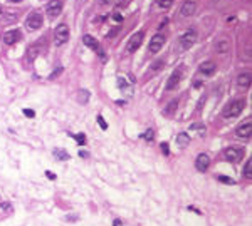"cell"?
Returning a JSON list of instances; mask_svg holds the SVG:
<instances>
[{"instance_id":"obj_39","label":"cell","mask_w":252,"mask_h":226,"mask_svg":"<svg viewBox=\"0 0 252 226\" xmlns=\"http://www.w3.org/2000/svg\"><path fill=\"white\" fill-rule=\"evenodd\" d=\"M79 156H81V157H84V159H86V157L89 156V154H87L86 151H81V152H79Z\"/></svg>"},{"instance_id":"obj_3","label":"cell","mask_w":252,"mask_h":226,"mask_svg":"<svg viewBox=\"0 0 252 226\" xmlns=\"http://www.w3.org/2000/svg\"><path fill=\"white\" fill-rule=\"evenodd\" d=\"M224 157L227 161H230V163H237V161H240L244 157V149L239 148V146H228L224 151Z\"/></svg>"},{"instance_id":"obj_31","label":"cell","mask_w":252,"mask_h":226,"mask_svg":"<svg viewBox=\"0 0 252 226\" xmlns=\"http://www.w3.org/2000/svg\"><path fill=\"white\" fill-rule=\"evenodd\" d=\"M163 66V60H158V62H155L153 66H151V70H160Z\"/></svg>"},{"instance_id":"obj_33","label":"cell","mask_w":252,"mask_h":226,"mask_svg":"<svg viewBox=\"0 0 252 226\" xmlns=\"http://www.w3.org/2000/svg\"><path fill=\"white\" fill-rule=\"evenodd\" d=\"M160 148H162L163 154H170V148H168V144H166V142H162V146H160Z\"/></svg>"},{"instance_id":"obj_43","label":"cell","mask_w":252,"mask_h":226,"mask_svg":"<svg viewBox=\"0 0 252 226\" xmlns=\"http://www.w3.org/2000/svg\"><path fill=\"white\" fill-rule=\"evenodd\" d=\"M0 19H2V8H0Z\"/></svg>"},{"instance_id":"obj_38","label":"cell","mask_w":252,"mask_h":226,"mask_svg":"<svg viewBox=\"0 0 252 226\" xmlns=\"http://www.w3.org/2000/svg\"><path fill=\"white\" fill-rule=\"evenodd\" d=\"M113 226H124V223H123L121 219H118V218H116V219L113 221Z\"/></svg>"},{"instance_id":"obj_34","label":"cell","mask_w":252,"mask_h":226,"mask_svg":"<svg viewBox=\"0 0 252 226\" xmlns=\"http://www.w3.org/2000/svg\"><path fill=\"white\" fill-rule=\"evenodd\" d=\"M61 72H62V67H57V69L54 70V74H51V77H49V79H55L57 75L61 74Z\"/></svg>"},{"instance_id":"obj_14","label":"cell","mask_w":252,"mask_h":226,"mask_svg":"<svg viewBox=\"0 0 252 226\" xmlns=\"http://www.w3.org/2000/svg\"><path fill=\"white\" fill-rule=\"evenodd\" d=\"M215 69H217V66H215V62H212V60L202 62L200 67H198V70H200L203 75H212L213 72H215Z\"/></svg>"},{"instance_id":"obj_20","label":"cell","mask_w":252,"mask_h":226,"mask_svg":"<svg viewBox=\"0 0 252 226\" xmlns=\"http://www.w3.org/2000/svg\"><path fill=\"white\" fill-rule=\"evenodd\" d=\"M177 105H178V101H177V99H173V101H172V102H170V104L165 107L163 114H165V116H173V112L177 111Z\"/></svg>"},{"instance_id":"obj_35","label":"cell","mask_w":252,"mask_h":226,"mask_svg":"<svg viewBox=\"0 0 252 226\" xmlns=\"http://www.w3.org/2000/svg\"><path fill=\"white\" fill-rule=\"evenodd\" d=\"M113 20H116L118 23H121L123 22V17H121V14H113Z\"/></svg>"},{"instance_id":"obj_41","label":"cell","mask_w":252,"mask_h":226,"mask_svg":"<svg viewBox=\"0 0 252 226\" xmlns=\"http://www.w3.org/2000/svg\"><path fill=\"white\" fill-rule=\"evenodd\" d=\"M111 0H99V4H109Z\"/></svg>"},{"instance_id":"obj_2","label":"cell","mask_w":252,"mask_h":226,"mask_svg":"<svg viewBox=\"0 0 252 226\" xmlns=\"http://www.w3.org/2000/svg\"><path fill=\"white\" fill-rule=\"evenodd\" d=\"M197 30H193V29H188V30L185 32V34L180 37V47L183 49V50H188L192 45H195V42H197Z\"/></svg>"},{"instance_id":"obj_30","label":"cell","mask_w":252,"mask_h":226,"mask_svg":"<svg viewBox=\"0 0 252 226\" xmlns=\"http://www.w3.org/2000/svg\"><path fill=\"white\" fill-rule=\"evenodd\" d=\"M22 112H24V116H25V117H36V112H34L32 109H24Z\"/></svg>"},{"instance_id":"obj_15","label":"cell","mask_w":252,"mask_h":226,"mask_svg":"<svg viewBox=\"0 0 252 226\" xmlns=\"http://www.w3.org/2000/svg\"><path fill=\"white\" fill-rule=\"evenodd\" d=\"M83 42H84V45L87 47V49H91V50H94V52H99L101 49H99V42L93 37V35H84L83 37Z\"/></svg>"},{"instance_id":"obj_18","label":"cell","mask_w":252,"mask_h":226,"mask_svg":"<svg viewBox=\"0 0 252 226\" xmlns=\"http://www.w3.org/2000/svg\"><path fill=\"white\" fill-rule=\"evenodd\" d=\"M237 84H239L240 87H249L250 86V74H249V72L240 74L239 77H237Z\"/></svg>"},{"instance_id":"obj_26","label":"cell","mask_w":252,"mask_h":226,"mask_svg":"<svg viewBox=\"0 0 252 226\" xmlns=\"http://www.w3.org/2000/svg\"><path fill=\"white\" fill-rule=\"evenodd\" d=\"M190 129H192V131H198L200 136H203V134H205V127L202 124H192V126H190Z\"/></svg>"},{"instance_id":"obj_25","label":"cell","mask_w":252,"mask_h":226,"mask_svg":"<svg viewBox=\"0 0 252 226\" xmlns=\"http://www.w3.org/2000/svg\"><path fill=\"white\" fill-rule=\"evenodd\" d=\"M72 137H74V139L77 141V144H81V146H83L84 142H86V136H84L83 133H79V134H72Z\"/></svg>"},{"instance_id":"obj_37","label":"cell","mask_w":252,"mask_h":226,"mask_svg":"<svg viewBox=\"0 0 252 226\" xmlns=\"http://www.w3.org/2000/svg\"><path fill=\"white\" fill-rule=\"evenodd\" d=\"M46 176H47L49 179H52V181L55 179V174H54V173H52V171H46Z\"/></svg>"},{"instance_id":"obj_32","label":"cell","mask_w":252,"mask_h":226,"mask_svg":"<svg viewBox=\"0 0 252 226\" xmlns=\"http://www.w3.org/2000/svg\"><path fill=\"white\" fill-rule=\"evenodd\" d=\"M143 137H145L146 141H151V139H153V131H151V129H150V131H146V133L143 134Z\"/></svg>"},{"instance_id":"obj_13","label":"cell","mask_w":252,"mask_h":226,"mask_svg":"<svg viewBox=\"0 0 252 226\" xmlns=\"http://www.w3.org/2000/svg\"><path fill=\"white\" fill-rule=\"evenodd\" d=\"M20 39H22V34H20V30H17V29H12V30L5 32V35H4L5 45H14V44L19 42Z\"/></svg>"},{"instance_id":"obj_7","label":"cell","mask_w":252,"mask_h":226,"mask_svg":"<svg viewBox=\"0 0 252 226\" xmlns=\"http://www.w3.org/2000/svg\"><path fill=\"white\" fill-rule=\"evenodd\" d=\"M181 75H183V67H178V69H175L173 72H172V75L168 77V81H166V89H168V90H173L175 87L180 84Z\"/></svg>"},{"instance_id":"obj_22","label":"cell","mask_w":252,"mask_h":226,"mask_svg":"<svg viewBox=\"0 0 252 226\" xmlns=\"http://www.w3.org/2000/svg\"><path fill=\"white\" fill-rule=\"evenodd\" d=\"M77 101L81 102V104H86V102L89 101V90H79Z\"/></svg>"},{"instance_id":"obj_21","label":"cell","mask_w":252,"mask_h":226,"mask_svg":"<svg viewBox=\"0 0 252 226\" xmlns=\"http://www.w3.org/2000/svg\"><path fill=\"white\" fill-rule=\"evenodd\" d=\"M54 156H55V159H61V161L69 159V154L66 151H62V149H54Z\"/></svg>"},{"instance_id":"obj_12","label":"cell","mask_w":252,"mask_h":226,"mask_svg":"<svg viewBox=\"0 0 252 226\" xmlns=\"http://www.w3.org/2000/svg\"><path fill=\"white\" fill-rule=\"evenodd\" d=\"M209 166H210V157H209V154H205V152L198 154L197 159H195V168H197V171L205 173L207 169H209Z\"/></svg>"},{"instance_id":"obj_23","label":"cell","mask_w":252,"mask_h":226,"mask_svg":"<svg viewBox=\"0 0 252 226\" xmlns=\"http://www.w3.org/2000/svg\"><path fill=\"white\" fill-rule=\"evenodd\" d=\"M175 0H156V5L160 8H163V10H166V8H170L172 5H173Z\"/></svg>"},{"instance_id":"obj_9","label":"cell","mask_w":252,"mask_h":226,"mask_svg":"<svg viewBox=\"0 0 252 226\" xmlns=\"http://www.w3.org/2000/svg\"><path fill=\"white\" fill-rule=\"evenodd\" d=\"M250 133H252V121H250V117L245 119V121L235 129V134L239 137H242V139H249V137H250Z\"/></svg>"},{"instance_id":"obj_42","label":"cell","mask_w":252,"mask_h":226,"mask_svg":"<svg viewBox=\"0 0 252 226\" xmlns=\"http://www.w3.org/2000/svg\"><path fill=\"white\" fill-rule=\"evenodd\" d=\"M8 2H12V4H17V2H22V0H8Z\"/></svg>"},{"instance_id":"obj_5","label":"cell","mask_w":252,"mask_h":226,"mask_svg":"<svg viewBox=\"0 0 252 226\" xmlns=\"http://www.w3.org/2000/svg\"><path fill=\"white\" fill-rule=\"evenodd\" d=\"M143 37H145V32H136V34H133V35L130 37V40H128L126 50L130 52V54L136 52V50L140 49V45H141V42H143Z\"/></svg>"},{"instance_id":"obj_36","label":"cell","mask_w":252,"mask_h":226,"mask_svg":"<svg viewBox=\"0 0 252 226\" xmlns=\"http://www.w3.org/2000/svg\"><path fill=\"white\" fill-rule=\"evenodd\" d=\"M119 32V29L116 27V29H113V30H109V34H108V39H111V37H114V35Z\"/></svg>"},{"instance_id":"obj_28","label":"cell","mask_w":252,"mask_h":226,"mask_svg":"<svg viewBox=\"0 0 252 226\" xmlns=\"http://www.w3.org/2000/svg\"><path fill=\"white\" fill-rule=\"evenodd\" d=\"M37 52H39L37 45H36V47H30V49H29V57H30V59H36V57H37Z\"/></svg>"},{"instance_id":"obj_19","label":"cell","mask_w":252,"mask_h":226,"mask_svg":"<svg viewBox=\"0 0 252 226\" xmlns=\"http://www.w3.org/2000/svg\"><path fill=\"white\" fill-rule=\"evenodd\" d=\"M177 144L180 146V148H187V146L190 144V137H188V134H185V133H180L177 136Z\"/></svg>"},{"instance_id":"obj_40","label":"cell","mask_w":252,"mask_h":226,"mask_svg":"<svg viewBox=\"0 0 252 226\" xmlns=\"http://www.w3.org/2000/svg\"><path fill=\"white\" fill-rule=\"evenodd\" d=\"M188 209H190V211H195V213H197V215H200V211H198L197 208H193V206H188Z\"/></svg>"},{"instance_id":"obj_17","label":"cell","mask_w":252,"mask_h":226,"mask_svg":"<svg viewBox=\"0 0 252 226\" xmlns=\"http://www.w3.org/2000/svg\"><path fill=\"white\" fill-rule=\"evenodd\" d=\"M118 86H119V89L123 90V94H126V96H133V87L126 82V79L119 77L118 79Z\"/></svg>"},{"instance_id":"obj_1","label":"cell","mask_w":252,"mask_h":226,"mask_svg":"<svg viewBox=\"0 0 252 226\" xmlns=\"http://www.w3.org/2000/svg\"><path fill=\"white\" fill-rule=\"evenodd\" d=\"M244 107H245V102L242 101V99H235V101L228 102V104L225 105V109H224V112H222V116H224L225 119L235 117V116H239V114L242 112Z\"/></svg>"},{"instance_id":"obj_4","label":"cell","mask_w":252,"mask_h":226,"mask_svg":"<svg viewBox=\"0 0 252 226\" xmlns=\"http://www.w3.org/2000/svg\"><path fill=\"white\" fill-rule=\"evenodd\" d=\"M54 40L57 45H62V44H66L67 40H69V27H67L66 23H61V25H57L54 30Z\"/></svg>"},{"instance_id":"obj_8","label":"cell","mask_w":252,"mask_h":226,"mask_svg":"<svg viewBox=\"0 0 252 226\" xmlns=\"http://www.w3.org/2000/svg\"><path fill=\"white\" fill-rule=\"evenodd\" d=\"M27 29H30V30H37V29H40L42 27V23H44V19H42V15H40L39 12H32L30 15L27 17Z\"/></svg>"},{"instance_id":"obj_6","label":"cell","mask_w":252,"mask_h":226,"mask_svg":"<svg viewBox=\"0 0 252 226\" xmlns=\"http://www.w3.org/2000/svg\"><path fill=\"white\" fill-rule=\"evenodd\" d=\"M61 10H62V0H51V2L46 5V14H47V17H51V19H55V17L61 14Z\"/></svg>"},{"instance_id":"obj_10","label":"cell","mask_w":252,"mask_h":226,"mask_svg":"<svg viewBox=\"0 0 252 226\" xmlns=\"http://www.w3.org/2000/svg\"><path fill=\"white\" fill-rule=\"evenodd\" d=\"M165 35L163 34H156V35H153L151 37V40H150V45H148V49H150V52L151 54H156L160 49H162L163 45H165Z\"/></svg>"},{"instance_id":"obj_27","label":"cell","mask_w":252,"mask_h":226,"mask_svg":"<svg viewBox=\"0 0 252 226\" xmlns=\"http://www.w3.org/2000/svg\"><path fill=\"white\" fill-rule=\"evenodd\" d=\"M217 179L220 181V183H225V184H235V179H232V178H227V176H219Z\"/></svg>"},{"instance_id":"obj_11","label":"cell","mask_w":252,"mask_h":226,"mask_svg":"<svg viewBox=\"0 0 252 226\" xmlns=\"http://www.w3.org/2000/svg\"><path fill=\"white\" fill-rule=\"evenodd\" d=\"M197 12V4L193 0H187L181 4V8H180V17L187 19V17H192L193 14Z\"/></svg>"},{"instance_id":"obj_24","label":"cell","mask_w":252,"mask_h":226,"mask_svg":"<svg viewBox=\"0 0 252 226\" xmlns=\"http://www.w3.org/2000/svg\"><path fill=\"white\" fill-rule=\"evenodd\" d=\"M244 178L252 179V161L250 159H249V163L244 166Z\"/></svg>"},{"instance_id":"obj_16","label":"cell","mask_w":252,"mask_h":226,"mask_svg":"<svg viewBox=\"0 0 252 226\" xmlns=\"http://www.w3.org/2000/svg\"><path fill=\"white\" fill-rule=\"evenodd\" d=\"M228 49H230V42H228L227 39H219L215 42V50L219 52V54H225Z\"/></svg>"},{"instance_id":"obj_29","label":"cell","mask_w":252,"mask_h":226,"mask_svg":"<svg viewBox=\"0 0 252 226\" xmlns=\"http://www.w3.org/2000/svg\"><path fill=\"white\" fill-rule=\"evenodd\" d=\"M98 124L101 126V129H104V131L108 129V124H106V121H104V117L102 116H98Z\"/></svg>"}]
</instances>
